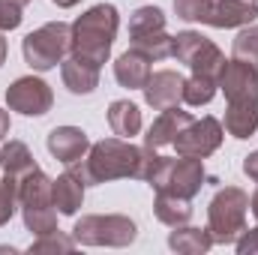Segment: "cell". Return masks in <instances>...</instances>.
Instances as JSON below:
<instances>
[{"label":"cell","mask_w":258,"mask_h":255,"mask_svg":"<svg viewBox=\"0 0 258 255\" xmlns=\"http://www.w3.org/2000/svg\"><path fill=\"white\" fill-rule=\"evenodd\" d=\"M234 249L240 255H255L258 252V225L255 228H246V231L234 240Z\"/></svg>","instance_id":"obj_33"},{"label":"cell","mask_w":258,"mask_h":255,"mask_svg":"<svg viewBox=\"0 0 258 255\" xmlns=\"http://www.w3.org/2000/svg\"><path fill=\"white\" fill-rule=\"evenodd\" d=\"M129 39H132V48H135V51H141L150 63L171 57L174 36H168L165 30H159V33H141V36H129Z\"/></svg>","instance_id":"obj_24"},{"label":"cell","mask_w":258,"mask_h":255,"mask_svg":"<svg viewBox=\"0 0 258 255\" xmlns=\"http://www.w3.org/2000/svg\"><path fill=\"white\" fill-rule=\"evenodd\" d=\"M153 216L162 225L177 228V225H186L192 219V204H189V198H180V195H171V192H156V198H153Z\"/></svg>","instance_id":"obj_20"},{"label":"cell","mask_w":258,"mask_h":255,"mask_svg":"<svg viewBox=\"0 0 258 255\" xmlns=\"http://www.w3.org/2000/svg\"><path fill=\"white\" fill-rule=\"evenodd\" d=\"M249 195L240 186H222L207 204V231L213 243H234L246 231Z\"/></svg>","instance_id":"obj_4"},{"label":"cell","mask_w":258,"mask_h":255,"mask_svg":"<svg viewBox=\"0 0 258 255\" xmlns=\"http://www.w3.org/2000/svg\"><path fill=\"white\" fill-rule=\"evenodd\" d=\"M72 237L81 246H108V249H123L135 243L138 225L123 213H87L72 225Z\"/></svg>","instance_id":"obj_5"},{"label":"cell","mask_w":258,"mask_h":255,"mask_svg":"<svg viewBox=\"0 0 258 255\" xmlns=\"http://www.w3.org/2000/svg\"><path fill=\"white\" fill-rule=\"evenodd\" d=\"M9 129H12V120H9V111H3L0 108V141L9 135Z\"/></svg>","instance_id":"obj_35"},{"label":"cell","mask_w":258,"mask_h":255,"mask_svg":"<svg viewBox=\"0 0 258 255\" xmlns=\"http://www.w3.org/2000/svg\"><path fill=\"white\" fill-rule=\"evenodd\" d=\"M159 30H165V12L159 6H138L129 15V36L159 33Z\"/></svg>","instance_id":"obj_26"},{"label":"cell","mask_w":258,"mask_h":255,"mask_svg":"<svg viewBox=\"0 0 258 255\" xmlns=\"http://www.w3.org/2000/svg\"><path fill=\"white\" fill-rule=\"evenodd\" d=\"M150 186L156 192H171V195H180V198H189L201 192V186L207 183V171H204V159H195V156H159L150 180Z\"/></svg>","instance_id":"obj_6"},{"label":"cell","mask_w":258,"mask_h":255,"mask_svg":"<svg viewBox=\"0 0 258 255\" xmlns=\"http://www.w3.org/2000/svg\"><path fill=\"white\" fill-rule=\"evenodd\" d=\"M192 123V114L189 111H183L180 105H174V108H165L153 123L147 129V135H144V147H150V150H159V147H168V144H174V138L183 132V129Z\"/></svg>","instance_id":"obj_14"},{"label":"cell","mask_w":258,"mask_h":255,"mask_svg":"<svg viewBox=\"0 0 258 255\" xmlns=\"http://www.w3.org/2000/svg\"><path fill=\"white\" fill-rule=\"evenodd\" d=\"M225 132L231 138H252L258 129V99L255 102H228L225 108Z\"/></svg>","instance_id":"obj_19"},{"label":"cell","mask_w":258,"mask_h":255,"mask_svg":"<svg viewBox=\"0 0 258 255\" xmlns=\"http://www.w3.org/2000/svg\"><path fill=\"white\" fill-rule=\"evenodd\" d=\"M156 162H159L156 150L138 147L132 144V138L114 135V138H102L90 144L87 156L66 165V171H72L84 186H99L111 180H144L147 183Z\"/></svg>","instance_id":"obj_1"},{"label":"cell","mask_w":258,"mask_h":255,"mask_svg":"<svg viewBox=\"0 0 258 255\" xmlns=\"http://www.w3.org/2000/svg\"><path fill=\"white\" fill-rule=\"evenodd\" d=\"M60 78H63V87L75 96H90L96 87H99V66L84 60V57H75L69 54L63 63H60Z\"/></svg>","instance_id":"obj_15"},{"label":"cell","mask_w":258,"mask_h":255,"mask_svg":"<svg viewBox=\"0 0 258 255\" xmlns=\"http://www.w3.org/2000/svg\"><path fill=\"white\" fill-rule=\"evenodd\" d=\"M120 12L114 3H96L72 21V48L69 54L84 57L90 63L102 66L111 57V45L117 39Z\"/></svg>","instance_id":"obj_2"},{"label":"cell","mask_w":258,"mask_h":255,"mask_svg":"<svg viewBox=\"0 0 258 255\" xmlns=\"http://www.w3.org/2000/svg\"><path fill=\"white\" fill-rule=\"evenodd\" d=\"M225 138V126L213 117V114H204L201 120H195L183 129L177 138H174V150L180 156H195V159H207L219 150Z\"/></svg>","instance_id":"obj_9"},{"label":"cell","mask_w":258,"mask_h":255,"mask_svg":"<svg viewBox=\"0 0 258 255\" xmlns=\"http://www.w3.org/2000/svg\"><path fill=\"white\" fill-rule=\"evenodd\" d=\"M171 57L177 63H186L192 69V75L219 78V72L225 69V54L219 51V45L210 42L207 36H201L198 30H183V33L174 36Z\"/></svg>","instance_id":"obj_7"},{"label":"cell","mask_w":258,"mask_h":255,"mask_svg":"<svg viewBox=\"0 0 258 255\" xmlns=\"http://www.w3.org/2000/svg\"><path fill=\"white\" fill-rule=\"evenodd\" d=\"M54 204L51 198V177L36 168L33 174H27L21 183H18V207H48Z\"/></svg>","instance_id":"obj_22"},{"label":"cell","mask_w":258,"mask_h":255,"mask_svg":"<svg viewBox=\"0 0 258 255\" xmlns=\"http://www.w3.org/2000/svg\"><path fill=\"white\" fill-rule=\"evenodd\" d=\"M243 174H246L252 183H258V150H252L249 156H243Z\"/></svg>","instance_id":"obj_34"},{"label":"cell","mask_w":258,"mask_h":255,"mask_svg":"<svg viewBox=\"0 0 258 255\" xmlns=\"http://www.w3.org/2000/svg\"><path fill=\"white\" fill-rule=\"evenodd\" d=\"M249 210H252V216H255V222H258V189L252 192V198H249Z\"/></svg>","instance_id":"obj_38"},{"label":"cell","mask_w":258,"mask_h":255,"mask_svg":"<svg viewBox=\"0 0 258 255\" xmlns=\"http://www.w3.org/2000/svg\"><path fill=\"white\" fill-rule=\"evenodd\" d=\"M54 6H60V9H72V6H78L81 0H51Z\"/></svg>","instance_id":"obj_37"},{"label":"cell","mask_w":258,"mask_h":255,"mask_svg":"<svg viewBox=\"0 0 258 255\" xmlns=\"http://www.w3.org/2000/svg\"><path fill=\"white\" fill-rule=\"evenodd\" d=\"M6 54H9V45H6V39H3V33H0V66L6 63Z\"/></svg>","instance_id":"obj_36"},{"label":"cell","mask_w":258,"mask_h":255,"mask_svg":"<svg viewBox=\"0 0 258 255\" xmlns=\"http://www.w3.org/2000/svg\"><path fill=\"white\" fill-rule=\"evenodd\" d=\"M21 219H24V228L33 237L57 231V207L54 204H48V207H21Z\"/></svg>","instance_id":"obj_27"},{"label":"cell","mask_w":258,"mask_h":255,"mask_svg":"<svg viewBox=\"0 0 258 255\" xmlns=\"http://www.w3.org/2000/svg\"><path fill=\"white\" fill-rule=\"evenodd\" d=\"M45 144H48V153H51L57 162H63V165L78 162V159L87 156V150H90L87 132L78 129V126H54L48 132Z\"/></svg>","instance_id":"obj_13"},{"label":"cell","mask_w":258,"mask_h":255,"mask_svg":"<svg viewBox=\"0 0 258 255\" xmlns=\"http://www.w3.org/2000/svg\"><path fill=\"white\" fill-rule=\"evenodd\" d=\"M69 48H72V24L66 21H48L21 39L24 63L36 72H48L60 66L69 57Z\"/></svg>","instance_id":"obj_3"},{"label":"cell","mask_w":258,"mask_h":255,"mask_svg":"<svg viewBox=\"0 0 258 255\" xmlns=\"http://www.w3.org/2000/svg\"><path fill=\"white\" fill-rule=\"evenodd\" d=\"M75 249V237H66L63 231H48V234H39L27 252L30 255H45V252H72Z\"/></svg>","instance_id":"obj_29"},{"label":"cell","mask_w":258,"mask_h":255,"mask_svg":"<svg viewBox=\"0 0 258 255\" xmlns=\"http://www.w3.org/2000/svg\"><path fill=\"white\" fill-rule=\"evenodd\" d=\"M231 57L258 69V24H246L237 30V36L231 42Z\"/></svg>","instance_id":"obj_28"},{"label":"cell","mask_w":258,"mask_h":255,"mask_svg":"<svg viewBox=\"0 0 258 255\" xmlns=\"http://www.w3.org/2000/svg\"><path fill=\"white\" fill-rule=\"evenodd\" d=\"M183 84L186 78L174 69H156L150 72L147 84L141 87L144 90V102L153 108V111H165V108H174L183 102Z\"/></svg>","instance_id":"obj_11"},{"label":"cell","mask_w":258,"mask_h":255,"mask_svg":"<svg viewBox=\"0 0 258 255\" xmlns=\"http://www.w3.org/2000/svg\"><path fill=\"white\" fill-rule=\"evenodd\" d=\"M258 18V0H210L204 24L231 30V27H246Z\"/></svg>","instance_id":"obj_12"},{"label":"cell","mask_w":258,"mask_h":255,"mask_svg":"<svg viewBox=\"0 0 258 255\" xmlns=\"http://www.w3.org/2000/svg\"><path fill=\"white\" fill-rule=\"evenodd\" d=\"M150 72H153V69H150V60H147L141 51H135V48L123 51V54L114 60V78H117V84L126 87V90H141V87L147 84Z\"/></svg>","instance_id":"obj_17"},{"label":"cell","mask_w":258,"mask_h":255,"mask_svg":"<svg viewBox=\"0 0 258 255\" xmlns=\"http://www.w3.org/2000/svg\"><path fill=\"white\" fill-rule=\"evenodd\" d=\"M216 90H219L216 78H207V75H189L186 84H183V102L192 105V108L210 105L213 96H216Z\"/></svg>","instance_id":"obj_25"},{"label":"cell","mask_w":258,"mask_h":255,"mask_svg":"<svg viewBox=\"0 0 258 255\" xmlns=\"http://www.w3.org/2000/svg\"><path fill=\"white\" fill-rule=\"evenodd\" d=\"M84 183L72 174V171H63L57 180H51V198H54V207L60 216H75L78 207L84 204Z\"/></svg>","instance_id":"obj_18"},{"label":"cell","mask_w":258,"mask_h":255,"mask_svg":"<svg viewBox=\"0 0 258 255\" xmlns=\"http://www.w3.org/2000/svg\"><path fill=\"white\" fill-rule=\"evenodd\" d=\"M15 210H18V186L3 177L0 180V228L15 216Z\"/></svg>","instance_id":"obj_31"},{"label":"cell","mask_w":258,"mask_h":255,"mask_svg":"<svg viewBox=\"0 0 258 255\" xmlns=\"http://www.w3.org/2000/svg\"><path fill=\"white\" fill-rule=\"evenodd\" d=\"M12 3H15V6H21V9H24V6H30V0H12Z\"/></svg>","instance_id":"obj_39"},{"label":"cell","mask_w":258,"mask_h":255,"mask_svg":"<svg viewBox=\"0 0 258 255\" xmlns=\"http://www.w3.org/2000/svg\"><path fill=\"white\" fill-rule=\"evenodd\" d=\"M6 105H9V111H18L24 117H42L51 111L54 93H51L48 81H42L36 75H21L6 87Z\"/></svg>","instance_id":"obj_8"},{"label":"cell","mask_w":258,"mask_h":255,"mask_svg":"<svg viewBox=\"0 0 258 255\" xmlns=\"http://www.w3.org/2000/svg\"><path fill=\"white\" fill-rule=\"evenodd\" d=\"M168 246L177 255H204L213 249V237L207 228H195V225H177L168 234Z\"/></svg>","instance_id":"obj_21"},{"label":"cell","mask_w":258,"mask_h":255,"mask_svg":"<svg viewBox=\"0 0 258 255\" xmlns=\"http://www.w3.org/2000/svg\"><path fill=\"white\" fill-rule=\"evenodd\" d=\"M0 168H3V177L18 186L39 165H36V159H33V153H30V147L24 141H6L0 147Z\"/></svg>","instance_id":"obj_16"},{"label":"cell","mask_w":258,"mask_h":255,"mask_svg":"<svg viewBox=\"0 0 258 255\" xmlns=\"http://www.w3.org/2000/svg\"><path fill=\"white\" fill-rule=\"evenodd\" d=\"M21 18H24V9L21 6H15L12 0H0V33L15 30L21 24Z\"/></svg>","instance_id":"obj_32"},{"label":"cell","mask_w":258,"mask_h":255,"mask_svg":"<svg viewBox=\"0 0 258 255\" xmlns=\"http://www.w3.org/2000/svg\"><path fill=\"white\" fill-rule=\"evenodd\" d=\"M228 102H255L258 99V69L243 60H225V69L216 78Z\"/></svg>","instance_id":"obj_10"},{"label":"cell","mask_w":258,"mask_h":255,"mask_svg":"<svg viewBox=\"0 0 258 255\" xmlns=\"http://www.w3.org/2000/svg\"><path fill=\"white\" fill-rule=\"evenodd\" d=\"M108 126L120 138H132L141 132V108L129 99H114L108 105Z\"/></svg>","instance_id":"obj_23"},{"label":"cell","mask_w":258,"mask_h":255,"mask_svg":"<svg viewBox=\"0 0 258 255\" xmlns=\"http://www.w3.org/2000/svg\"><path fill=\"white\" fill-rule=\"evenodd\" d=\"M207 6H210V0H174V15L189 24H204Z\"/></svg>","instance_id":"obj_30"}]
</instances>
